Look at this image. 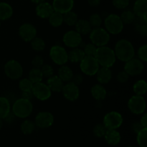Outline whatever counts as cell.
<instances>
[{
	"instance_id": "6da1fadb",
	"label": "cell",
	"mask_w": 147,
	"mask_h": 147,
	"mask_svg": "<svg viewBox=\"0 0 147 147\" xmlns=\"http://www.w3.org/2000/svg\"><path fill=\"white\" fill-rule=\"evenodd\" d=\"M114 53L116 58L125 63L134 57L135 55V50L133 45L126 39H121L116 42Z\"/></svg>"
},
{
	"instance_id": "7a4b0ae2",
	"label": "cell",
	"mask_w": 147,
	"mask_h": 147,
	"mask_svg": "<svg viewBox=\"0 0 147 147\" xmlns=\"http://www.w3.org/2000/svg\"><path fill=\"white\" fill-rule=\"evenodd\" d=\"M99 65L105 67H111L116 60L114 50L107 46L97 47L94 55Z\"/></svg>"
},
{
	"instance_id": "3957f363",
	"label": "cell",
	"mask_w": 147,
	"mask_h": 147,
	"mask_svg": "<svg viewBox=\"0 0 147 147\" xmlns=\"http://www.w3.org/2000/svg\"><path fill=\"white\" fill-rule=\"evenodd\" d=\"M11 109L15 116L20 119H26L32 113L33 106L30 100L22 98L14 102Z\"/></svg>"
},
{
	"instance_id": "277c9868",
	"label": "cell",
	"mask_w": 147,
	"mask_h": 147,
	"mask_svg": "<svg viewBox=\"0 0 147 147\" xmlns=\"http://www.w3.org/2000/svg\"><path fill=\"white\" fill-rule=\"evenodd\" d=\"M104 24L108 32L112 34H120L123 30V23L118 14H109L105 19Z\"/></svg>"
},
{
	"instance_id": "5b68a950",
	"label": "cell",
	"mask_w": 147,
	"mask_h": 147,
	"mask_svg": "<svg viewBox=\"0 0 147 147\" xmlns=\"http://www.w3.org/2000/svg\"><path fill=\"white\" fill-rule=\"evenodd\" d=\"M90 41L97 47L106 46L110 40V34L106 29L98 27L92 29L90 32Z\"/></svg>"
},
{
	"instance_id": "8992f818",
	"label": "cell",
	"mask_w": 147,
	"mask_h": 147,
	"mask_svg": "<svg viewBox=\"0 0 147 147\" xmlns=\"http://www.w3.org/2000/svg\"><path fill=\"white\" fill-rule=\"evenodd\" d=\"M4 71L7 77L11 80L20 79L23 75V67L17 60H10L5 63Z\"/></svg>"
},
{
	"instance_id": "52a82bcc",
	"label": "cell",
	"mask_w": 147,
	"mask_h": 147,
	"mask_svg": "<svg viewBox=\"0 0 147 147\" xmlns=\"http://www.w3.org/2000/svg\"><path fill=\"white\" fill-rule=\"evenodd\" d=\"M99 65L95 57L93 56H85L80 62V70L85 75L88 76H93L98 70Z\"/></svg>"
},
{
	"instance_id": "ba28073f",
	"label": "cell",
	"mask_w": 147,
	"mask_h": 147,
	"mask_svg": "<svg viewBox=\"0 0 147 147\" xmlns=\"http://www.w3.org/2000/svg\"><path fill=\"white\" fill-rule=\"evenodd\" d=\"M123 123V117L119 112L111 111L105 115L103 124L106 129H117Z\"/></svg>"
},
{
	"instance_id": "9c48e42d",
	"label": "cell",
	"mask_w": 147,
	"mask_h": 147,
	"mask_svg": "<svg viewBox=\"0 0 147 147\" xmlns=\"http://www.w3.org/2000/svg\"><path fill=\"white\" fill-rule=\"evenodd\" d=\"M146 100L142 96H131L128 101V108L131 113L136 115L142 114L146 110Z\"/></svg>"
},
{
	"instance_id": "30bf717a",
	"label": "cell",
	"mask_w": 147,
	"mask_h": 147,
	"mask_svg": "<svg viewBox=\"0 0 147 147\" xmlns=\"http://www.w3.org/2000/svg\"><path fill=\"white\" fill-rule=\"evenodd\" d=\"M50 57L53 62L58 65H63L68 61L67 51L60 45H54L50 48Z\"/></svg>"
},
{
	"instance_id": "8fae6325",
	"label": "cell",
	"mask_w": 147,
	"mask_h": 147,
	"mask_svg": "<svg viewBox=\"0 0 147 147\" xmlns=\"http://www.w3.org/2000/svg\"><path fill=\"white\" fill-rule=\"evenodd\" d=\"M32 93L33 97L42 101L48 100L52 95V91L50 88L47 84L42 82L34 83L32 89Z\"/></svg>"
},
{
	"instance_id": "7c38bea8",
	"label": "cell",
	"mask_w": 147,
	"mask_h": 147,
	"mask_svg": "<svg viewBox=\"0 0 147 147\" xmlns=\"http://www.w3.org/2000/svg\"><path fill=\"white\" fill-rule=\"evenodd\" d=\"M144 65L142 60L137 58H131L126 62L124 65V71L129 74V76H139L142 73Z\"/></svg>"
},
{
	"instance_id": "4fadbf2b",
	"label": "cell",
	"mask_w": 147,
	"mask_h": 147,
	"mask_svg": "<svg viewBox=\"0 0 147 147\" xmlns=\"http://www.w3.org/2000/svg\"><path fill=\"white\" fill-rule=\"evenodd\" d=\"M37 30L36 27L30 23H24L20 27L18 34L20 38L26 42H30L37 37Z\"/></svg>"
},
{
	"instance_id": "5bb4252c",
	"label": "cell",
	"mask_w": 147,
	"mask_h": 147,
	"mask_svg": "<svg viewBox=\"0 0 147 147\" xmlns=\"http://www.w3.org/2000/svg\"><path fill=\"white\" fill-rule=\"evenodd\" d=\"M54 121V116L50 112L42 111L36 116L34 123L40 129H47L53 126Z\"/></svg>"
},
{
	"instance_id": "9a60e30c",
	"label": "cell",
	"mask_w": 147,
	"mask_h": 147,
	"mask_svg": "<svg viewBox=\"0 0 147 147\" xmlns=\"http://www.w3.org/2000/svg\"><path fill=\"white\" fill-rule=\"evenodd\" d=\"M63 43L70 48L78 47L82 43V36L76 30H70L63 37Z\"/></svg>"
},
{
	"instance_id": "2e32d148",
	"label": "cell",
	"mask_w": 147,
	"mask_h": 147,
	"mask_svg": "<svg viewBox=\"0 0 147 147\" xmlns=\"http://www.w3.org/2000/svg\"><path fill=\"white\" fill-rule=\"evenodd\" d=\"M62 92L65 98L71 102L76 101L80 96V89L78 86L71 81L64 84Z\"/></svg>"
},
{
	"instance_id": "e0dca14e",
	"label": "cell",
	"mask_w": 147,
	"mask_h": 147,
	"mask_svg": "<svg viewBox=\"0 0 147 147\" xmlns=\"http://www.w3.org/2000/svg\"><path fill=\"white\" fill-rule=\"evenodd\" d=\"M52 5L54 11L63 14L73 9L74 0H53Z\"/></svg>"
},
{
	"instance_id": "ac0fdd59",
	"label": "cell",
	"mask_w": 147,
	"mask_h": 147,
	"mask_svg": "<svg viewBox=\"0 0 147 147\" xmlns=\"http://www.w3.org/2000/svg\"><path fill=\"white\" fill-rule=\"evenodd\" d=\"M53 11H54V9H53V5L46 1L37 4L35 8L36 14L37 17L42 19L49 18V17L53 14Z\"/></svg>"
},
{
	"instance_id": "d6986e66",
	"label": "cell",
	"mask_w": 147,
	"mask_h": 147,
	"mask_svg": "<svg viewBox=\"0 0 147 147\" xmlns=\"http://www.w3.org/2000/svg\"><path fill=\"white\" fill-rule=\"evenodd\" d=\"M133 12L139 19L147 21V0H136L133 7Z\"/></svg>"
},
{
	"instance_id": "ffe728a7",
	"label": "cell",
	"mask_w": 147,
	"mask_h": 147,
	"mask_svg": "<svg viewBox=\"0 0 147 147\" xmlns=\"http://www.w3.org/2000/svg\"><path fill=\"white\" fill-rule=\"evenodd\" d=\"M96 79L100 84H108L111 80L112 71L109 67H102L96 73Z\"/></svg>"
},
{
	"instance_id": "44dd1931",
	"label": "cell",
	"mask_w": 147,
	"mask_h": 147,
	"mask_svg": "<svg viewBox=\"0 0 147 147\" xmlns=\"http://www.w3.org/2000/svg\"><path fill=\"white\" fill-rule=\"evenodd\" d=\"M106 142L109 145L116 146L119 144L121 139L120 133L116 131V129H107L104 136Z\"/></svg>"
},
{
	"instance_id": "7402d4cb",
	"label": "cell",
	"mask_w": 147,
	"mask_h": 147,
	"mask_svg": "<svg viewBox=\"0 0 147 147\" xmlns=\"http://www.w3.org/2000/svg\"><path fill=\"white\" fill-rule=\"evenodd\" d=\"M47 85L50 88L52 92L60 93V92H62V90H63L64 82L57 76L53 75V76L47 78Z\"/></svg>"
},
{
	"instance_id": "603a6c76",
	"label": "cell",
	"mask_w": 147,
	"mask_h": 147,
	"mask_svg": "<svg viewBox=\"0 0 147 147\" xmlns=\"http://www.w3.org/2000/svg\"><path fill=\"white\" fill-rule=\"evenodd\" d=\"M93 98L96 100H103L107 96V90L101 84H95L90 89Z\"/></svg>"
},
{
	"instance_id": "cb8c5ba5",
	"label": "cell",
	"mask_w": 147,
	"mask_h": 147,
	"mask_svg": "<svg viewBox=\"0 0 147 147\" xmlns=\"http://www.w3.org/2000/svg\"><path fill=\"white\" fill-rule=\"evenodd\" d=\"M76 31H77L81 35H86L89 34L92 30V27L90 23L86 20H78L75 24Z\"/></svg>"
},
{
	"instance_id": "d4e9b609",
	"label": "cell",
	"mask_w": 147,
	"mask_h": 147,
	"mask_svg": "<svg viewBox=\"0 0 147 147\" xmlns=\"http://www.w3.org/2000/svg\"><path fill=\"white\" fill-rule=\"evenodd\" d=\"M85 53L83 50L79 47L73 48L68 53H67V57L68 60H70L73 63H78L81 61L85 57Z\"/></svg>"
},
{
	"instance_id": "484cf974",
	"label": "cell",
	"mask_w": 147,
	"mask_h": 147,
	"mask_svg": "<svg viewBox=\"0 0 147 147\" xmlns=\"http://www.w3.org/2000/svg\"><path fill=\"white\" fill-rule=\"evenodd\" d=\"M73 72L70 67L67 65H61L58 70V76L64 83H68L71 81L73 76Z\"/></svg>"
},
{
	"instance_id": "4316f807",
	"label": "cell",
	"mask_w": 147,
	"mask_h": 147,
	"mask_svg": "<svg viewBox=\"0 0 147 147\" xmlns=\"http://www.w3.org/2000/svg\"><path fill=\"white\" fill-rule=\"evenodd\" d=\"M11 111L9 100L5 97H0V119H5Z\"/></svg>"
},
{
	"instance_id": "83f0119b",
	"label": "cell",
	"mask_w": 147,
	"mask_h": 147,
	"mask_svg": "<svg viewBox=\"0 0 147 147\" xmlns=\"http://www.w3.org/2000/svg\"><path fill=\"white\" fill-rule=\"evenodd\" d=\"M13 14V9L9 4L0 2V21L7 20L11 18Z\"/></svg>"
},
{
	"instance_id": "f1b7e54d",
	"label": "cell",
	"mask_w": 147,
	"mask_h": 147,
	"mask_svg": "<svg viewBox=\"0 0 147 147\" xmlns=\"http://www.w3.org/2000/svg\"><path fill=\"white\" fill-rule=\"evenodd\" d=\"M49 23L53 27H59L63 23V14L54 11L49 17Z\"/></svg>"
},
{
	"instance_id": "f546056e",
	"label": "cell",
	"mask_w": 147,
	"mask_h": 147,
	"mask_svg": "<svg viewBox=\"0 0 147 147\" xmlns=\"http://www.w3.org/2000/svg\"><path fill=\"white\" fill-rule=\"evenodd\" d=\"M35 123L31 120H24L20 125V130L24 135H30L35 129Z\"/></svg>"
},
{
	"instance_id": "4dcf8cb0",
	"label": "cell",
	"mask_w": 147,
	"mask_h": 147,
	"mask_svg": "<svg viewBox=\"0 0 147 147\" xmlns=\"http://www.w3.org/2000/svg\"><path fill=\"white\" fill-rule=\"evenodd\" d=\"M133 90L135 95L144 96L147 91V83L144 80H139L134 83Z\"/></svg>"
},
{
	"instance_id": "1f68e13d",
	"label": "cell",
	"mask_w": 147,
	"mask_h": 147,
	"mask_svg": "<svg viewBox=\"0 0 147 147\" xmlns=\"http://www.w3.org/2000/svg\"><path fill=\"white\" fill-rule=\"evenodd\" d=\"M78 20V14L72 10L63 14V22L65 23L67 25L75 26Z\"/></svg>"
},
{
	"instance_id": "d6a6232c",
	"label": "cell",
	"mask_w": 147,
	"mask_h": 147,
	"mask_svg": "<svg viewBox=\"0 0 147 147\" xmlns=\"http://www.w3.org/2000/svg\"><path fill=\"white\" fill-rule=\"evenodd\" d=\"M29 79L34 83L42 82L43 79L42 73L40 68H37V67H33L29 72Z\"/></svg>"
},
{
	"instance_id": "836d02e7",
	"label": "cell",
	"mask_w": 147,
	"mask_h": 147,
	"mask_svg": "<svg viewBox=\"0 0 147 147\" xmlns=\"http://www.w3.org/2000/svg\"><path fill=\"white\" fill-rule=\"evenodd\" d=\"M31 47L34 51L37 52H42L45 48V42L41 37H35L31 42Z\"/></svg>"
},
{
	"instance_id": "e575fe53",
	"label": "cell",
	"mask_w": 147,
	"mask_h": 147,
	"mask_svg": "<svg viewBox=\"0 0 147 147\" xmlns=\"http://www.w3.org/2000/svg\"><path fill=\"white\" fill-rule=\"evenodd\" d=\"M120 18L123 24H130L134 22L135 19H136V15L133 11H130V10H126V11H123L120 16Z\"/></svg>"
},
{
	"instance_id": "d590c367",
	"label": "cell",
	"mask_w": 147,
	"mask_h": 147,
	"mask_svg": "<svg viewBox=\"0 0 147 147\" xmlns=\"http://www.w3.org/2000/svg\"><path fill=\"white\" fill-rule=\"evenodd\" d=\"M33 83L29 78H23L19 82V88L22 92L32 91Z\"/></svg>"
},
{
	"instance_id": "8d00e7d4",
	"label": "cell",
	"mask_w": 147,
	"mask_h": 147,
	"mask_svg": "<svg viewBox=\"0 0 147 147\" xmlns=\"http://www.w3.org/2000/svg\"><path fill=\"white\" fill-rule=\"evenodd\" d=\"M88 22L92 28L94 29L100 27L101 26L102 22H103V20H102V18L100 14L95 13V14H91L90 16Z\"/></svg>"
},
{
	"instance_id": "74e56055",
	"label": "cell",
	"mask_w": 147,
	"mask_h": 147,
	"mask_svg": "<svg viewBox=\"0 0 147 147\" xmlns=\"http://www.w3.org/2000/svg\"><path fill=\"white\" fill-rule=\"evenodd\" d=\"M137 134V143L140 147H147L146 142V134H147V128L142 129Z\"/></svg>"
},
{
	"instance_id": "f35d334b",
	"label": "cell",
	"mask_w": 147,
	"mask_h": 147,
	"mask_svg": "<svg viewBox=\"0 0 147 147\" xmlns=\"http://www.w3.org/2000/svg\"><path fill=\"white\" fill-rule=\"evenodd\" d=\"M106 128L103 123H98L94 126L93 129V133L95 136L98 138L103 137L106 132Z\"/></svg>"
},
{
	"instance_id": "ab89813d",
	"label": "cell",
	"mask_w": 147,
	"mask_h": 147,
	"mask_svg": "<svg viewBox=\"0 0 147 147\" xmlns=\"http://www.w3.org/2000/svg\"><path fill=\"white\" fill-rule=\"evenodd\" d=\"M40 70H41L42 73L43 78H48L53 76V74H54V69L50 65L44 64L40 67Z\"/></svg>"
},
{
	"instance_id": "60d3db41",
	"label": "cell",
	"mask_w": 147,
	"mask_h": 147,
	"mask_svg": "<svg viewBox=\"0 0 147 147\" xmlns=\"http://www.w3.org/2000/svg\"><path fill=\"white\" fill-rule=\"evenodd\" d=\"M96 50H97V47L94 44L90 42L88 43L84 46L83 52H84L86 56H93V57H94Z\"/></svg>"
},
{
	"instance_id": "b9f144b4",
	"label": "cell",
	"mask_w": 147,
	"mask_h": 147,
	"mask_svg": "<svg viewBox=\"0 0 147 147\" xmlns=\"http://www.w3.org/2000/svg\"><path fill=\"white\" fill-rule=\"evenodd\" d=\"M141 20H142V23H139L136 25V30L139 34L144 36V37H146L147 35L146 21H144L142 19H141Z\"/></svg>"
},
{
	"instance_id": "7bdbcfd3",
	"label": "cell",
	"mask_w": 147,
	"mask_h": 147,
	"mask_svg": "<svg viewBox=\"0 0 147 147\" xmlns=\"http://www.w3.org/2000/svg\"><path fill=\"white\" fill-rule=\"evenodd\" d=\"M138 57L140 60L142 62H146L147 61V45H144L141 46L139 48L137 52Z\"/></svg>"
},
{
	"instance_id": "ee69618b",
	"label": "cell",
	"mask_w": 147,
	"mask_h": 147,
	"mask_svg": "<svg viewBox=\"0 0 147 147\" xmlns=\"http://www.w3.org/2000/svg\"><path fill=\"white\" fill-rule=\"evenodd\" d=\"M130 0H113V5L119 9H126L129 5Z\"/></svg>"
},
{
	"instance_id": "f6af8a7d",
	"label": "cell",
	"mask_w": 147,
	"mask_h": 147,
	"mask_svg": "<svg viewBox=\"0 0 147 147\" xmlns=\"http://www.w3.org/2000/svg\"><path fill=\"white\" fill-rule=\"evenodd\" d=\"M32 65L34 67L40 68L44 65V59L40 55L34 56L32 60Z\"/></svg>"
},
{
	"instance_id": "bcb514c9",
	"label": "cell",
	"mask_w": 147,
	"mask_h": 147,
	"mask_svg": "<svg viewBox=\"0 0 147 147\" xmlns=\"http://www.w3.org/2000/svg\"><path fill=\"white\" fill-rule=\"evenodd\" d=\"M129 74L126 71H124V70H122V71L119 72L118 73L117 76H116V79L121 83H126L128 81V80H129Z\"/></svg>"
},
{
	"instance_id": "7dc6e473",
	"label": "cell",
	"mask_w": 147,
	"mask_h": 147,
	"mask_svg": "<svg viewBox=\"0 0 147 147\" xmlns=\"http://www.w3.org/2000/svg\"><path fill=\"white\" fill-rule=\"evenodd\" d=\"M83 80H84V78H83V76L81 73H76V74H73L71 82H73L76 86H79L83 83Z\"/></svg>"
},
{
	"instance_id": "c3c4849f",
	"label": "cell",
	"mask_w": 147,
	"mask_h": 147,
	"mask_svg": "<svg viewBox=\"0 0 147 147\" xmlns=\"http://www.w3.org/2000/svg\"><path fill=\"white\" fill-rule=\"evenodd\" d=\"M131 129H132V131H133L135 134H137L139 133L142 129H144V128L143 126L141 125L140 122H134V123L132 124Z\"/></svg>"
},
{
	"instance_id": "681fc988",
	"label": "cell",
	"mask_w": 147,
	"mask_h": 147,
	"mask_svg": "<svg viewBox=\"0 0 147 147\" xmlns=\"http://www.w3.org/2000/svg\"><path fill=\"white\" fill-rule=\"evenodd\" d=\"M140 123L143 128H147V116L146 113H144V115L142 116V119L140 120Z\"/></svg>"
},
{
	"instance_id": "f907efd6",
	"label": "cell",
	"mask_w": 147,
	"mask_h": 147,
	"mask_svg": "<svg viewBox=\"0 0 147 147\" xmlns=\"http://www.w3.org/2000/svg\"><path fill=\"white\" fill-rule=\"evenodd\" d=\"M88 4L91 7H98L100 5V0H87Z\"/></svg>"
},
{
	"instance_id": "816d5d0a",
	"label": "cell",
	"mask_w": 147,
	"mask_h": 147,
	"mask_svg": "<svg viewBox=\"0 0 147 147\" xmlns=\"http://www.w3.org/2000/svg\"><path fill=\"white\" fill-rule=\"evenodd\" d=\"M33 97V95L32 91L30 92H22V98H24L27 99V100H30Z\"/></svg>"
},
{
	"instance_id": "f5cc1de1",
	"label": "cell",
	"mask_w": 147,
	"mask_h": 147,
	"mask_svg": "<svg viewBox=\"0 0 147 147\" xmlns=\"http://www.w3.org/2000/svg\"><path fill=\"white\" fill-rule=\"evenodd\" d=\"M32 2L34 3V4H40V3L43 2V1H45V0H31Z\"/></svg>"
},
{
	"instance_id": "db71d44e",
	"label": "cell",
	"mask_w": 147,
	"mask_h": 147,
	"mask_svg": "<svg viewBox=\"0 0 147 147\" xmlns=\"http://www.w3.org/2000/svg\"><path fill=\"white\" fill-rule=\"evenodd\" d=\"M3 126V121H2V119H0V130L1 129V128H2Z\"/></svg>"
},
{
	"instance_id": "11a10c76",
	"label": "cell",
	"mask_w": 147,
	"mask_h": 147,
	"mask_svg": "<svg viewBox=\"0 0 147 147\" xmlns=\"http://www.w3.org/2000/svg\"><path fill=\"white\" fill-rule=\"evenodd\" d=\"M128 147H136V146H128Z\"/></svg>"
},
{
	"instance_id": "9f6ffc18",
	"label": "cell",
	"mask_w": 147,
	"mask_h": 147,
	"mask_svg": "<svg viewBox=\"0 0 147 147\" xmlns=\"http://www.w3.org/2000/svg\"><path fill=\"white\" fill-rule=\"evenodd\" d=\"M1 21H0V27H1Z\"/></svg>"
}]
</instances>
